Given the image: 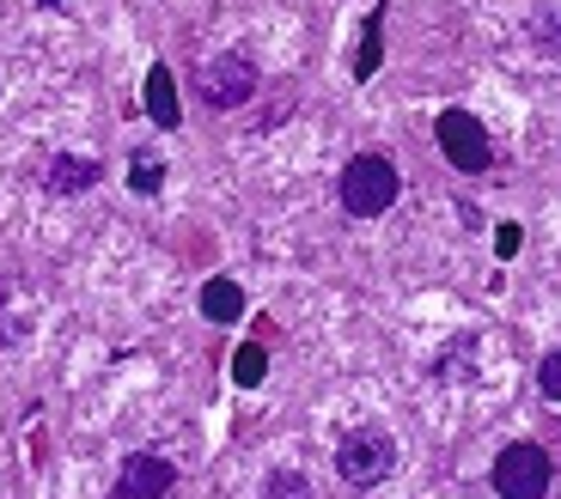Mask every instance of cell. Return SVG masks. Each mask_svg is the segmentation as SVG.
<instances>
[{
  "instance_id": "obj_10",
  "label": "cell",
  "mask_w": 561,
  "mask_h": 499,
  "mask_svg": "<svg viewBox=\"0 0 561 499\" xmlns=\"http://www.w3.org/2000/svg\"><path fill=\"white\" fill-rule=\"evenodd\" d=\"M379 25H385V7H373V19H366V37H360V56H354V80H373V73H379V61H385Z\"/></svg>"
},
{
  "instance_id": "obj_7",
  "label": "cell",
  "mask_w": 561,
  "mask_h": 499,
  "mask_svg": "<svg viewBox=\"0 0 561 499\" xmlns=\"http://www.w3.org/2000/svg\"><path fill=\"white\" fill-rule=\"evenodd\" d=\"M147 116H153L159 128H178V80H171V68L165 61H153L147 68Z\"/></svg>"
},
{
  "instance_id": "obj_2",
  "label": "cell",
  "mask_w": 561,
  "mask_h": 499,
  "mask_svg": "<svg viewBox=\"0 0 561 499\" xmlns=\"http://www.w3.org/2000/svg\"><path fill=\"white\" fill-rule=\"evenodd\" d=\"M336 469H342V481H348V487H379L385 475L397 469V439H391L385 427H354V432H342Z\"/></svg>"
},
{
  "instance_id": "obj_4",
  "label": "cell",
  "mask_w": 561,
  "mask_h": 499,
  "mask_svg": "<svg viewBox=\"0 0 561 499\" xmlns=\"http://www.w3.org/2000/svg\"><path fill=\"white\" fill-rule=\"evenodd\" d=\"M494 494L501 499H543L549 494V451L543 444H506L494 457Z\"/></svg>"
},
{
  "instance_id": "obj_15",
  "label": "cell",
  "mask_w": 561,
  "mask_h": 499,
  "mask_svg": "<svg viewBox=\"0 0 561 499\" xmlns=\"http://www.w3.org/2000/svg\"><path fill=\"white\" fill-rule=\"evenodd\" d=\"M494 250H501V256H513V250H519V225H513V220L494 232Z\"/></svg>"
},
{
  "instance_id": "obj_9",
  "label": "cell",
  "mask_w": 561,
  "mask_h": 499,
  "mask_svg": "<svg viewBox=\"0 0 561 499\" xmlns=\"http://www.w3.org/2000/svg\"><path fill=\"white\" fill-rule=\"evenodd\" d=\"M99 177H104L99 159H73V153H61L56 165H49V189H56V195H80V189H92Z\"/></svg>"
},
{
  "instance_id": "obj_5",
  "label": "cell",
  "mask_w": 561,
  "mask_h": 499,
  "mask_svg": "<svg viewBox=\"0 0 561 499\" xmlns=\"http://www.w3.org/2000/svg\"><path fill=\"white\" fill-rule=\"evenodd\" d=\"M251 92H256V68L244 56H214L208 68H202L208 111H239V104H251Z\"/></svg>"
},
{
  "instance_id": "obj_3",
  "label": "cell",
  "mask_w": 561,
  "mask_h": 499,
  "mask_svg": "<svg viewBox=\"0 0 561 499\" xmlns=\"http://www.w3.org/2000/svg\"><path fill=\"white\" fill-rule=\"evenodd\" d=\"M434 135H439V153H446V165L463 171V177H482V171L494 165V140H489V128H482L470 111H446Z\"/></svg>"
},
{
  "instance_id": "obj_11",
  "label": "cell",
  "mask_w": 561,
  "mask_h": 499,
  "mask_svg": "<svg viewBox=\"0 0 561 499\" xmlns=\"http://www.w3.org/2000/svg\"><path fill=\"white\" fill-rule=\"evenodd\" d=\"M263 378H268V353H263V341H244L239 353H232V384L256 390Z\"/></svg>"
},
{
  "instance_id": "obj_1",
  "label": "cell",
  "mask_w": 561,
  "mask_h": 499,
  "mask_svg": "<svg viewBox=\"0 0 561 499\" xmlns=\"http://www.w3.org/2000/svg\"><path fill=\"white\" fill-rule=\"evenodd\" d=\"M397 201V165L385 153H354L348 171H342V208L354 220H373Z\"/></svg>"
},
{
  "instance_id": "obj_13",
  "label": "cell",
  "mask_w": 561,
  "mask_h": 499,
  "mask_svg": "<svg viewBox=\"0 0 561 499\" xmlns=\"http://www.w3.org/2000/svg\"><path fill=\"white\" fill-rule=\"evenodd\" d=\"M135 189H140V195L159 189V159H153V153H135Z\"/></svg>"
},
{
  "instance_id": "obj_12",
  "label": "cell",
  "mask_w": 561,
  "mask_h": 499,
  "mask_svg": "<svg viewBox=\"0 0 561 499\" xmlns=\"http://www.w3.org/2000/svg\"><path fill=\"white\" fill-rule=\"evenodd\" d=\"M268 499H311V487L299 469H275L268 475Z\"/></svg>"
},
{
  "instance_id": "obj_14",
  "label": "cell",
  "mask_w": 561,
  "mask_h": 499,
  "mask_svg": "<svg viewBox=\"0 0 561 499\" xmlns=\"http://www.w3.org/2000/svg\"><path fill=\"white\" fill-rule=\"evenodd\" d=\"M537 384H543L549 403H561V353H549V360H543V378H537Z\"/></svg>"
},
{
  "instance_id": "obj_8",
  "label": "cell",
  "mask_w": 561,
  "mask_h": 499,
  "mask_svg": "<svg viewBox=\"0 0 561 499\" xmlns=\"http://www.w3.org/2000/svg\"><path fill=\"white\" fill-rule=\"evenodd\" d=\"M202 317H208V323H239L244 317V287H239V280L214 275L208 287H202Z\"/></svg>"
},
{
  "instance_id": "obj_6",
  "label": "cell",
  "mask_w": 561,
  "mask_h": 499,
  "mask_svg": "<svg viewBox=\"0 0 561 499\" xmlns=\"http://www.w3.org/2000/svg\"><path fill=\"white\" fill-rule=\"evenodd\" d=\"M171 487H178V469L159 451H135L116 475V499H165Z\"/></svg>"
}]
</instances>
